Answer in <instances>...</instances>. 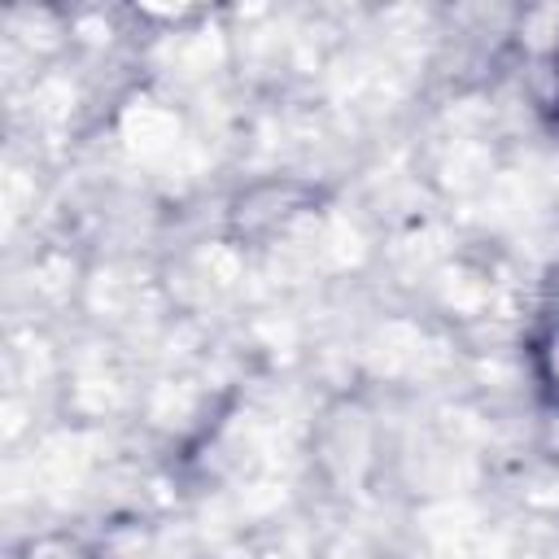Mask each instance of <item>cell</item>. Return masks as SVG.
<instances>
[{"label":"cell","mask_w":559,"mask_h":559,"mask_svg":"<svg viewBox=\"0 0 559 559\" xmlns=\"http://www.w3.org/2000/svg\"><path fill=\"white\" fill-rule=\"evenodd\" d=\"M533 367L537 380L559 397V271L546 284V297L537 306V328H533Z\"/></svg>","instance_id":"6da1fadb"},{"label":"cell","mask_w":559,"mask_h":559,"mask_svg":"<svg viewBox=\"0 0 559 559\" xmlns=\"http://www.w3.org/2000/svg\"><path fill=\"white\" fill-rule=\"evenodd\" d=\"M555 118H559V87H555Z\"/></svg>","instance_id":"7a4b0ae2"}]
</instances>
